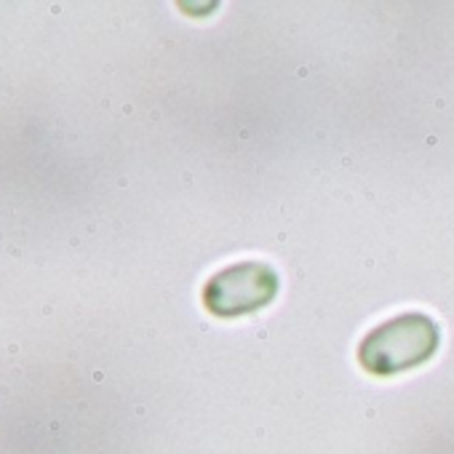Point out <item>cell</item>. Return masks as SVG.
Returning a JSON list of instances; mask_svg holds the SVG:
<instances>
[{
	"label": "cell",
	"mask_w": 454,
	"mask_h": 454,
	"mask_svg": "<svg viewBox=\"0 0 454 454\" xmlns=\"http://www.w3.org/2000/svg\"><path fill=\"white\" fill-rule=\"evenodd\" d=\"M438 324L425 313H401L372 329L358 345V364L372 377H395L417 369L438 350Z\"/></svg>",
	"instance_id": "obj_1"
},
{
	"label": "cell",
	"mask_w": 454,
	"mask_h": 454,
	"mask_svg": "<svg viewBox=\"0 0 454 454\" xmlns=\"http://www.w3.org/2000/svg\"><path fill=\"white\" fill-rule=\"evenodd\" d=\"M278 273L265 262H239L214 273L203 286V308L219 318L249 316L278 294Z\"/></svg>",
	"instance_id": "obj_2"
}]
</instances>
